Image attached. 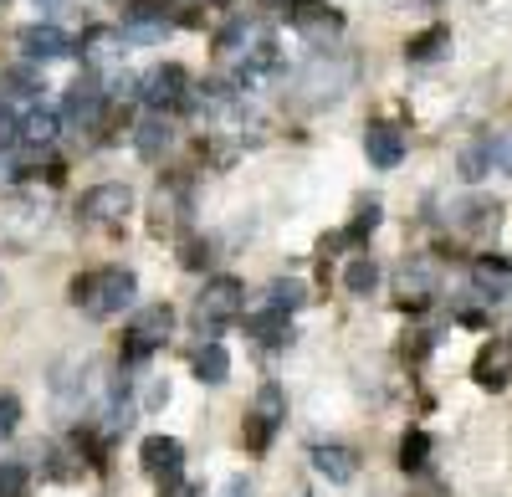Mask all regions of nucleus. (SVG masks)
I'll list each match as a JSON object with an SVG mask.
<instances>
[{
    "mask_svg": "<svg viewBox=\"0 0 512 497\" xmlns=\"http://www.w3.org/2000/svg\"><path fill=\"white\" fill-rule=\"evenodd\" d=\"M134 293H139V282H134L128 267H103V272H88V277L72 282V303L88 318H98V323L118 318L128 303H134Z\"/></svg>",
    "mask_w": 512,
    "mask_h": 497,
    "instance_id": "obj_1",
    "label": "nucleus"
},
{
    "mask_svg": "<svg viewBox=\"0 0 512 497\" xmlns=\"http://www.w3.org/2000/svg\"><path fill=\"white\" fill-rule=\"evenodd\" d=\"M241 308H246V287H241L236 277H210V282H205V293L195 298V318H200V328H226V323L241 318Z\"/></svg>",
    "mask_w": 512,
    "mask_h": 497,
    "instance_id": "obj_2",
    "label": "nucleus"
},
{
    "mask_svg": "<svg viewBox=\"0 0 512 497\" xmlns=\"http://www.w3.org/2000/svg\"><path fill=\"white\" fill-rule=\"evenodd\" d=\"M354 88V62L349 57H318L303 77H297V93H303V103H333V98H344Z\"/></svg>",
    "mask_w": 512,
    "mask_h": 497,
    "instance_id": "obj_3",
    "label": "nucleus"
},
{
    "mask_svg": "<svg viewBox=\"0 0 512 497\" xmlns=\"http://www.w3.org/2000/svg\"><path fill=\"white\" fill-rule=\"evenodd\" d=\"M169 328H175V308H169V303H149L144 313H134L128 339H123V359H149L154 349H164Z\"/></svg>",
    "mask_w": 512,
    "mask_h": 497,
    "instance_id": "obj_4",
    "label": "nucleus"
},
{
    "mask_svg": "<svg viewBox=\"0 0 512 497\" xmlns=\"http://www.w3.org/2000/svg\"><path fill=\"white\" fill-rule=\"evenodd\" d=\"M282 421H287V395H282V385H262V390H256V400H251V416H246V446H251V451H267Z\"/></svg>",
    "mask_w": 512,
    "mask_h": 497,
    "instance_id": "obj_5",
    "label": "nucleus"
},
{
    "mask_svg": "<svg viewBox=\"0 0 512 497\" xmlns=\"http://www.w3.org/2000/svg\"><path fill=\"white\" fill-rule=\"evenodd\" d=\"M287 21H292L297 36H308L313 47H328V41L344 31V16H338L333 6H323V0H297V6L287 11Z\"/></svg>",
    "mask_w": 512,
    "mask_h": 497,
    "instance_id": "obj_6",
    "label": "nucleus"
},
{
    "mask_svg": "<svg viewBox=\"0 0 512 497\" xmlns=\"http://www.w3.org/2000/svg\"><path fill=\"white\" fill-rule=\"evenodd\" d=\"M128 205H134V190L128 185H93L77 200V216H88L93 226H113V221L128 216Z\"/></svg>",
    "mask_w": 512,
    "mask_h": 497,
    "instance_id": "obj_7",
    "label": "nucleus"
},
{
    "mask_svg": "<svg viewBox=\"0 0 512 497\" xmlns=\"http://www.w3.org/2000/svg\"><path fill=\"white\" fill-rule=\"evenodd\" d=\"M67 118L77 123L82 134L98 129V118H103V88H98V77H77V82H72V93H67Z\"/></svg>",
    "mask_w": 512,
    "mask_h": 497,
    "instance_id": "obj_8",
    "label": "nucleus"
},
{
    "mask_svg": "<svg viewBox=\"0 0 512 497\" xmlns=\"http://www.w3.org/2000/svg\"><path fill=\"white\" fill-rule=\"evenodd\" d=\"M139 98L149 103V108H175L180 98H185V67H154L144 82H139Z\"/></svg>",
    "mask_w": 512,
    "mask_h": 497,
    "instance_id": "obj_9",
    "label": "nucleus"
},
{
    "mask_svg": "<svg viewBox=\"0 0 512 497\" xmlns=\"http://www.w3.org/2000/svg\"><path fill=\"white\" fill-rule=\"evenodd\" d=\"M139 457H144V472H149V477L175 482V477H180V462H185V446H180L175 436H149Z\"/></svg>",
    "mask_w": 512,
    "mask_h": 497,
    "instance_id": "obj_10",
    "label": "nucleus"
},
{
    "mask_svg": "<svg viewBox=\"0 0 512 497\" xmlns=\"http://www.w3.org/2000/svg\"><path fill=\"white\" fill-rule=\"evenodd\" d=\"M472 287H477L487 303L512 298V262H507V257H482V262L472 267Z\"/></svg>",
    "mask_w": 512,
    "mask_h": 497,
    "instance_id": "obj_11",
    "label": "nucleus"
},
{
    "mask_svg": "<svg viewBox=\"0 0 512 497\" xmlns=\"http://www.w3.org/2000/svg\"><path fill=\"white\" fill-rule=\"evenodd\" d=\"M477 385H487V390H502L507 380H512V344L507 339H492L482 354H477Z\"/></svg>",
    "mask_w": 512,
    "mask_h": 497,
    "instance_id": "obj_12",
    "label": "nucleus"
},
{
    "mask_svg": "<svg viewBox=\"0 0 512 497\" xmlns=\"http://www.w3.org/2000/svg\"><path fill=\"white\" fill-rule=\"evenodd\" d=\"M364 154H369V164H379V170H395V164L405 159V134L390 129V123H374V129L364 134Z\"/></svg>",
    "mask_w": 512,
    "mask_h": 497,
    "instance_id": "obj_13",
    "label": "nucleus"
},
{
    "mask_svg": "<svg viewBox=\"0 0 512 497\" xmlns=\"http://www.w3.org/2000/svg\"><path fill=\"white\" fill-rule=\"evenodd\" d=\"M395 287H400V303H431L436 298V267L431 262H405Z\"/></svg>",
    "mask_w": 512,
    "mask_h": 497,
    "instance_id": "obj_14",
    "label": "nucleus"
},
{
    "mask_svg": "<svg viewBox=\"0 0 512 497\" xmlns=\"http://www.w3.org/2000/svg\"><path fill=\"white\" fill-rule=\"evenodd\" d=\"M67 47H72V41H67L57 26H26V31H21V52H26L31 62H52V57H67Z\"/></svg>",
    "mask_w": 512,
    "mask_h": 497,
    "instance_id": "obj_15",
    "label": "nucleus"
},
{
    "mask_svg": "<svg viewBox=\"0 0 512 497\" xmlns=\"http://www.w3.org/2000/svg\"><path fill=\"white\" fill-rule=\"evenodd\" d=\"M313 467H318L328 482H338V487L359 477V457H354L349 446H313Z\"/></svg>",
    "mask_w": 512,
    "mask_h": 497,
    "instance_id": "obj_16",
    "label": "nucleus"
},
{
    "mask_svg": "<svg viewBox=\"0 0 512 497\" xmlns=\"http://www.w3.org/2000/svg\"><path fill=\"white\" fill-rule=\"evenodd\" d=\"M164 31H169V21L154 6H134V11H128V21H123V41H144V47L164 41Z\"/></svg>",
    "mask_w": 512,
    "mask_h": 497,
    "instance_id": "obj_17",
    "label": "nucleus"
},
{
    "mask_svg": "<svg viewBox=\"0 0 512 497\" xmlns=\"http://www.w3.org/2000/svg\"><path fill=\"white\" fill-rule=\"evenodd\" d=\"M226 52H241L251 67H267V62H272V31H267V26H241V31L226 41Z\"/></svg>",
    "mask_w": 512,
    "mask_h": 497,
    "instance_id": "obj_18",
    "label": "nucleus"
},
{
    "mask_svg": "<svg viewBox=\"0 0 512 497\" xmlns=\"http://www.w3.org/2000/svg\"><path fill=\"white\" fill-rule=\"evenodd\" d=\"M169 144H175V129H169V118H159V113H154V118H144V123H139L134 149H139L144 159H159Z\"/></svg>",
    "mask_w": 512,
    "mask_h": 497,
    "instance_id": "obj_19",
    "label": "nucleus"
},
{
    "mask_svg": "<svg viewBox=\"0 0 512 497\" xmlns=\"http://www.w3.org/2000/svg\"><path fill=\"white\" fill-rule=\"evenodd\" d=\"M57 129H62V118H57L52 108H31V113L16 123V134H21L26 144H41V149H47V144L57 139Z\"/></svg>",
    "mask_w": 512,
    "mask_h": 497,
    "instance_id": "obj_20",
    "label": "nucleus"
},
{
    "mask_svg": "<svg viewBox=\"0 0 512 497\" xmlns=\"http://www.w3.org/2000/svg\"><path fill=\"white\" fill-rule=\"evenodd\" d=\"M195 375H200L205 385H226V380H231V354H226L221 344H205V349L195 354Z\"/></svg>",
    "mask_w": 512,
    "mask_h": 497,
    "instance_id": "obj_21",
    "label": "nucleus"
},
{
    "mask_svg": "<svg viewBox=\"0 0 512 497\" xmlns=\"http://www.w3.org/2000/svg\"><path fill=\"white\" fill-rule=\"evenodd\" d=\"M374 282H379V267H374V257H354L349 267H344V287L354 298H369L374 293Z\"/></svg>",
    "mask_w": 512,
    "mask_h": 497,
    "instance_id": "obj_22",
    "label": "nucleus"
},
{
    "mask_svg": "<svg viewBox=\"0 0 512 497\" xmlns=\"http://www.w3.org/2000/svg\"><path fill=\"white\" fill-rule=\"evenodd\" d=\"M497 205L492 200H472V205H461V216H456V226L461 231H497Z\"/></svg>",
    "mask_w": 512,
    "mask_h": 497,
    "instance_id": "obj_23",
    "label": "nucleus"
},
{
    "mask_svg": "<svg viewBox=\"0 0 512 497\" xmlns=\"http://www.w3.org/2000/svg\"><path fill=\"white\" fill-rule=\"evenodd\" d=\"M82 52H88L93 67H108L118 57V31H88L82 36Z\"/></svg>",
    "mask_w": 512,
    "mask_h": 497,
    "instance_id": "obj_24",
    "label": "nucleus"
},
{
    "mask_svg": "<svg viewBox=\"0 0 512 497\" xmlns=\"http://www.w3.org/2000/svg\"><path fill=\"white\" fill-rule=\"evenodd\" d=\"M303 303H308V287H303V282H272L267 308H277V313H292V308H303Z\"/></svg>",
    "mask_w": 512,
    "mask_h": 497,
    "instance_id": "obj_25",
    "label": "nucleus"
},
{
    "mask_svg": "<svg viewBox=\"0 0 512 497\" xmlns=\"http://www.w3.org/2000/svg\"><path fill=\"white\" fill-rule=\"evenodd\" d=\"M251 334L262 339V344H282V339H287V313H277V308L256 313V318H251Z\"/></svg>",
    "mask_w": 512,
    "mask_h": 497,
    "instance_id": "obj_26",
    "label": "nucleus"
},
{
    "mask_svg": "<svg viewBox=\"0 0 512 497\" xmlns=\"http://www.w3.org/2000/svg\"><path fill=\"white\" fill-rule=\"evenodd\" d=\"M31 492V467L26 462H0V497H26Z\"/></svg>",
    "mask_w": 512,
    "mask_h": 497,
    "instance_id": "obj_27",
    "label": "nucleus"
},
{
    "mask_svg": "<svg viewBox=\"0 0 512 497\" xmlns=\"http://www.w3.org/2000/svg\"><path fill=\"white\" fill-rule=\"evenodd\" d=\"M487 164L502 175H512V129H502L497 139H487Z\"/></svg>",
    "mask_w": 512,
    "mask_h": 497,
    "instance_id": "obj_28",
    "label": "nucleus"
},
{
    "mask_svg": "<svg viewBox=\"0 0 512 497\" xmlns=\"http://www.w3.org/2000/svg\"><path fill=\"white\" fill-rule=\"evenodd\" d=\"M446 41H451V31H446V26H436V31H425V36H415V41H410V57H420V62H425V57H436V47H446Z\"/></svg>",
    "mask_w": 512,
    "mask_h": 497,
    "instance_id": "obj_29",
    "label": "nucleus"
},
{
    "mask_svg": "<svg viewBox=\"0 0 512 497\" xmlns=\"http://www.w3.org/2000/svg\"><path fill=\"white\" fill-rule=\"evenodd\" d=\"M425 451H431V441H425L420 431L405 436V446H400V467H405V472H410V467H425Z\"/></svg>",
    "mask_w": 512,
    "mask_h": 497,
    "instance_id": "obj_30",
    "label": "nucleus"
},
{
    "mask_svg": "<svg viewBox=\"0 0 512 497\" xmlns=\"http://www.w3.org/2000/svg\"><path fill=\"white\" fill-rule=\"evenodd\" d=\"M16 421H21V405H16V395H0V441H6V436L16 431Z\"/></svg>",
    "mask_w": 512,
    "mask_h": 497,
    "instance_id": "obj_31",
    "label": "nucleus"
},
{
    "mask_svg": "<svg viewBox=\"0 0 512 497\" xmlns=\"http://www.w3.org/2000/svg\"><path fill=\"white\" fill-rule=\"evenodd\" d=\"M461 170H466V180H482V170H487V144L466 149V154H461Z\"/></svg>",
    "mask_w": 512,
    "mask_h": 497,
    "instance_id": "obj_32",
    "label": "nucleus"
},
{
    "mask_svg": "<svg viewBox=\"0 0 512 497\" xmlns=\"http://www.w3.org/2000/svg\"><path fill=\"white\" fill-rule=\"evenodd\" d=\"M221 497H251V482H246V477H231Z\"/></svg>",
    "mask_w": 512,
    "mask_h": 497,
    "instance_id": "obj_33",
    "label": "nucleus"
},
{
    "mask_svg": "<svg viewBox=\"0 0 512 497\" xmlns=\"http://www.w3.org/2000/svg\"><path fill=\"white\" fill-rule=\"evenodd\" d=\"M169 497H195V487H190V482H180V487H175V492H169Z\"/></svg>",
    "mask_w": 512,
    "mask_h": 497,
    "instance_id": "obj_34",
    "label": "nucleus"
},
{
    "mask_svg": "<svg viewBox=\"0 0 512 497\" xmlns=\"http://www.w3.org/2000/svg\"><path fill=\"white\" fill-rule=\"evenodd\" d=\"M0 6H6V0H0Z\"/></svg>",
    "mask_w": 512,
    "mask_h": 497,
    "instance_id": "obj_35",
    "label": "nucleus"
}]
</instances>
